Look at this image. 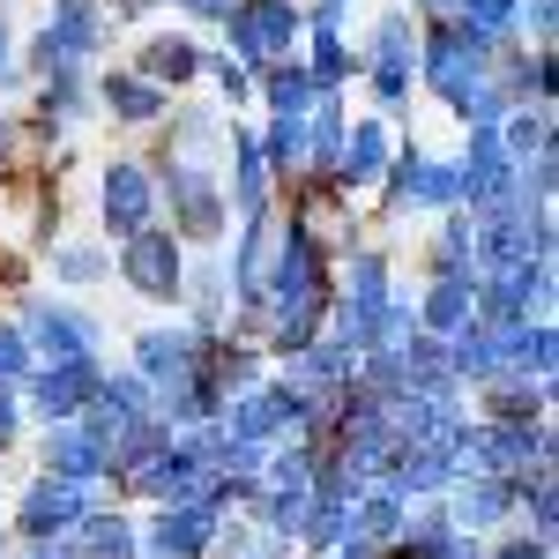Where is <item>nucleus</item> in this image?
Here are the masks:
<instances>
[{"label": "nucleus", "instance_id": "nucleus-1", "mask_svg": "<svg viewBox=\"0 0 559 559\" xmlns=\"http://www.w3.org/2000/svg\"><path fill=\"white\" fill-rule=\"evenodd\" d=\"M150 68H157V75H187V68H194V45H150Z\"/></svg>", "mask_w": 559, "mask_h": 559}]
</instances>
